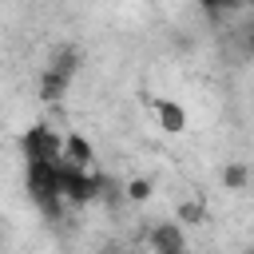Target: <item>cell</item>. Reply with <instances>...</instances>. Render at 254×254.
Segmentation results:
<instances>
[{
	"label": "cell",
	"mask_w": 254,
	"mask_h": 254,
	"mask_svg": "<svg viewBox=\"0 0 254 254\" xmlns=\"http://www.w3.org/2000/svg\"><path fill=\"white\" fill-rule=\"evenodd\" d=\"M99 254H111V250H99Z\"/></svg>",
	"instance_id": "11"
},
{
	"label": "cell",
	"mask_w": 254,
	"mask_h": 254,
	"mask_svg": "<svg viewBox=\"0 0 254 254\" xmlns=\"http://www.w3.org/2000/svg\"><path fill=\"white\" fill-rule=\"evenodd\" d=\"M123 194H127L131 202H147V198H151V183H147V179H131V183L123 187Z\"/></svg>",
	"instance_id": "8"
},
{
	"label": "cell",
	"mask_w": 254,
	"mask_h": 254,
	"mask_svg": "<svg viewBox=\"0 0 254 254\" xmlns=\"http://www.w3.org/2000/svg\"><path fill=\"white\" fill-rule=\"evenodd\" d=\"M151 107H155V119H159V127H163L167 135H179V131L187 127V111H183L175 99H155Z\"/></svg>",
	"instance_id": "4"
},
{
	"label": "cell",
	"mask_w": 254,
	"mask_h": 254,
	"mask_svg": "<svg viewBox=\"0 0 254 254\" xmlns=\"http://www.w3.org/2000/svg\"><path fill=\"white\" fill-rule=\"evenodd\" d=\"M242 44H246V52H250V56H254V20H250V24H246V32H242Z\"/></svg>",
	"instance_id": "10"
},
{
	"label": "cell",
	"mask_w": 254,
	"mask_h": 254,
	"mask_svg": "<svg viewBox=\"0 0 254 254\" xmlns=\"http://www.w3.org/2000/svg\"><path fill=\"white\" fill-rule=\"evenodd\" d=\"M250 179H254V175H250V171H246V167H238V163H234V167H226V171H222V183H226V187H230V190H242V187H246V183H250Z\"/></svg>",
	"instance_id": "7"
},
{
	"label": "cell",
	"mask_w": 254,
	"mask_h": 254,
	"mask_svg": "<svg viewBox=\"0 0 254 254\" xmlns=\"http://www.w3.org/2000/svg\"><path fill=\"white\" fill-rule=\"evenodd\" d=\"M24 187H28V198L36 202V210L48 222H60V214L67 206L64 187H60V167L44 163V159H24Z\"/></svg>",
	"instance_id": "1"
},
{
	"label": "cell",
	"mask_w": 254,
	"mask_h": 254,
	"mask_svg": "<svg viewBox=\"0 0 254 254\" xmlns=\"http://www.w3.org/2000/svg\"><path fill=\"white\" fill-rule=\"evenodd\" d=\"M20 147H24V159H44V163H60L64 159V135H56L44 123L28 127L24 139H20Z\"/></svg>",
	"instance_id": "2"
},
{
	"label": "cell",
	"mask_w": 254,
	"mask_h": 254,
	"mask_svg": "<svg viewBox=\"0 0 254 254\" xmlns=\"http://www.w3.org/2000/svg\"><path fill=\"white\" fill-rule=\"evenodd\" d=\"M67 83H71V75H64V71H56V67H44V75H40V99H48V103H56V99H64V91H67Z\"/></svg>",
	"instance_id": "6"
},
{
	"label": "cell",
	"mask_w": 254,
	"mask_h": 254,
	"mask_svg": "<svg viewBox=\"0 0 254 254\" xmlns=\"http://www.w3.org/2000/svg\"><path fill=\"white\" fill-rule=\"evenodd\" d=\"M179 222H183V226H187V222L198 226V222H202V206H198V202H183V206H179Z\"/></svg>",
	"instance_id": "9"
},
{
	"label": "cell",
	"mask_w": 254,
	"mask_h": 254,
	"mask_svg": "<svg viewBox=\"0 0 254 254\" xmlns=\"http://www.w3.org/2000/svg\"><path fill=\"white\" fill-rule=\"evenodd\" d=\"M64 159L75 167H95V151L83 135H64Z\"/></svg>",
	"instance_id": "5"
},
{
	"label": "cell",
	"mask_w": 254,
	"mask_h": 254,
	"mask_svg": "<svg viewBox=\"0 0 254 254\" xmlns=\"http://www.w3.org/2000/svg\"><path fill=\"white\" fill-rule=\"evenodd\" d=\"M246 254H254V250H246Z\"/></svg>",
	"instance_id": "12"
},
{
	"label": "cell",
	"mask_w": 254,
	"mask_h": 254,
	"mask_svg": "<svg viewBox=\"0 0 254 254\" xmlns=\"http://www.w3.org/2000/svg\"><path fill=\"white\" fill-rule=\"evenodd\" d=\"M151 254H190L183 222H155L151 226Z\"/></svg>",
	"instance_id": "3"
}]
</instances>
